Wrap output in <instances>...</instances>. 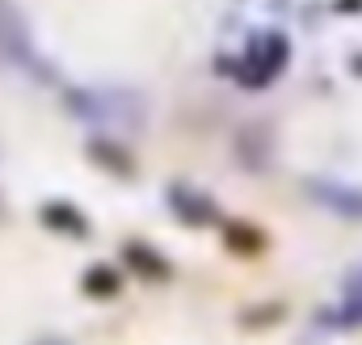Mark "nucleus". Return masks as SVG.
Segmentation results:
<instances>
[{"label":"nucleus","instance_id":"f03ea898","mask_svg":"<svg viewBox=\"0 0 362 345\" xmlns=\"http://www.w3.org/2000/svg\"><path fill=\"white\" fill-rule=\"evenodd\" d=\"M38 345H64V341H38Z\"/></svg>","mask_w":362,"mask_h":345},{"label":"nucleus","instance_id":"f257e3e1","mask_svg":"<svg viewBox=\"0 0 362 345\" xmlns=\"http://www.w3.org/2000/svg\"><path fill=\"white\" fill-rule=\"evenodd\" d=\"M286 59H291L286 34H282V30H266V34L249 38V47H245V51L232 59V68H223V72H232L236 85H245V88H266L282 76Z\"/></svg>","mask_w":362,"mask_h":345}]
</instances>
